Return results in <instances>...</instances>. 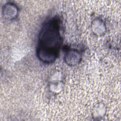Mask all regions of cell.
<instances>
[{"instance_id": "1", "label": "cell", "mask_w": 121, "mask_h": 121, "mask_svg": "<svg viewBox=\"0 0 121 121\" xmlns=\"http://www.w3.org/2000/svg\"><path fill=\"white\" fill-rule=\"evenodd\" d=\"M61 36L58 21L52 19L45 23L39 36L37 55L43 61L51 63L58 56Z\"/></svg>"}, {"instance_id": "2", "label": "cell", "mask_w": 121, "mask_h": 121, "mask_svg": "<svg viewBox=\"0 0 121 121\" xmlns=\"http://www.w3.org/2000/svg\"><path fill=\"white\" fill-rule=\"evenodd\" d=\"M80 57L81 55L78 51L71 50L69 51L66 53L65 59L69 65H75L79 62Z\"/></svg>"}, {"instance_id": "3", "label": "cell", "mask_w": 121, "mask_h": 121, "mask_svg": "<svg viewBox=\"0 0 121 121\" xmlns=\"http://www.w3.org/2000/svg\"><path fill=\"white\" fill-rule=\"evenodd\" d=\"M17 7L12 3H7L3 8V16L8 19L14 18L17 15Z\"/></svg>"}, {"instance_id": "4", "label": "cell", "mask_w": 121, "mask_h": 121, "mask_svg": "<svg viewBox=\"0 0 121 121\" xmlns=\"http://www.w3.org/2000/svg\"><path fill=\"white\" fill-rule=\"evenodd\" d=\"M93 31L98 35L102 34L104 31V26L103 22L99 20H95L93 25Z\"/></svg>"}]
</instances>
